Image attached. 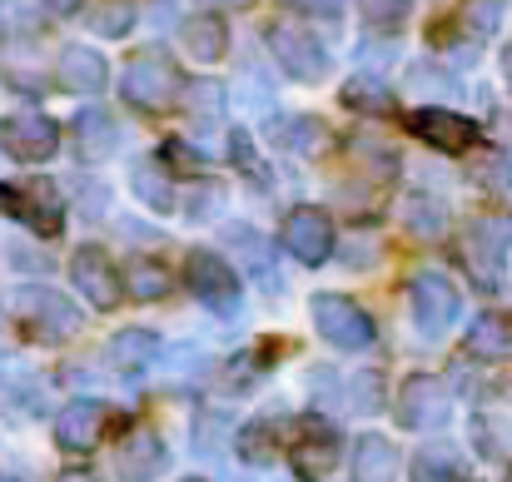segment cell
<instances>
[{"label": "cell", "mask_w": 512, "mask_h": 482, "mask_svg": "<svg viewBox=\"0 0 512 482\" xmlns=\"http://www.w3.org/2000/svg\"><path fill=\"white\" fill-rule=\"evenodd\" d=\"M184 284H189V294H194L209 314H219V319H234V314L244 309L239 274H234V264L219 259L214 249H194V254L184 259Z\"/></svg>", "instance_id": "6da1fadb"}, {"label": "cell", "mask_w": 512, "mask_h": 482, "mask_svg": "<svg viewBox=\"0 0 512 482\" xmlns=\"http://www.w3.org/2000/svg\"><path fill=\"white\" fill-rule=\"evenodd\" d=\"M179 95H184V80H179V70L165 50H140L130 60V70H125V100L130 105L160 115V110L179 105Z\"/></svg>", "instance_id": "7a4b0ae2"}, {"label": "cell", "mask_w": 512, "mask_h": 482, "mask_svg": "<svg viewBox=\"0 0 512 482\" xmlns=\"http://www.w3.org/2000/svg\"><path fill=\"white\" fill-rule=\"evenodd\" d=\"M264 40H269V50H274V60L284 65L289 80L319 85V80L329 75V50L309 35V25H299V20H274V25L264 30Z\"/></svg>", "instance_id": "3957f363"}, {"label": "cell", "mask_w": 512, "mask_h": 482, "mask_svg": "<svg viewBox=\"0 0 512 482\" xmlns=\"http://www.w3.org/2000/svg\"><path fill=\"white\" fill-rule=\"evenodd\" d=\"M408 309H413V323H418V333L433 343V338H443L453 319H458V289H453V279L448 274H438V269H423V274H413V284H408Z\"/></svg>", "instance_id": "277c9868"}, {"label": "cell", "mask_w": 512, "mask_h": 482, "mask_svg": "<svg viewBox=\"0 0 512 482\" xmlns=\"http://www.w3.org/2000/svg\"><path fill=\"white\" fill-rule=\"evenodd\" d=\"M15 314L25 319V328H30L40 343H60V338H70V333L80 328V309H75L65 294L45 289V284H25V289L15 294Z\"/></svg>", "instance_id": "5b68a950"}, {"label": "cell", "mask_w": 512, "mask_h": 482, "mask_svg": "<svg viewBox=\"0 0 512 482\" xmlns=\"http://www.w3.org/2000/svg\"><path fill=\"white\" fill-rule=\"evenodd\" d=\"M0 150L20 164H45L60 150V125L40 110H20L0 120Z\"/></svg>", "instance_id": "8992f818"}, {"label": "cell", "mask_w": 512, "mask_h": 482, "mask_svg": "<svg viewBox=\"0 0 512 482\" xmlns=\"http://www.w3.org/2000/svg\"><path fill=\"white\" fill-rule=\"evenodd\" d=\"M314 328L343 353H363L373 343V319L343 294H314Z\"/></svg>", "instance_id": "52a82bcc"}, {"label": "cell", "mask_w": 512, "mask_h": 482, "mask_svg": "<svg viewBox=\"0 0 512 482\" xmlns=\"http://www.w3.org/2000/svg\"><path fill=\"white\" fill-rule=\"evenodd\" d=\"M453 418V393H448V383L443 378H433V373H413L408 383H403V393H398V423L403 428H443Z\"/></svg>", "instance_id": "ba28073f"}, {"label": "cell", "mask_w": 512, "mask_h": 482, "mask_svg": "<svg viewBox=\"0 0 512 482\" xmlns=\"http://www.w3.org/2000/svg\"><path fill=\"white\" fill-rule=\"evenodd\" d=\"M508 244H512V219H473L468 234H463V264H468V274L493 289Z\"/></svg>", "instance_id": "9c48e42d"}, {"label": "cell", "mask_w": 512, "mask_h": 482, "mask_svg": "<svg viewBox=\"0 0 512 482\" xmlns=\"http://www.w3.org/2000/svg\"><path fill=\"white\" fill-rule=\"evenodd\" d=\"M70 284H75L95 309H115L120 294H125V284H120V274H115V264H110V254H105L100 244H80V249L70 254Z\"/></svg>", "instance_id": "30bf717a"}, {"label": "cell", "mask_w": 512, "mask_h": 482, "mask_svg": "<svg viewBox=\"0 0 512 482\" xmlns=\"http://www.w3.org/2000/svg\"><path fill=\"white\" fill-rule=\"evenodd\" d=\"M284 244H289V254L299 259V264H324L329 254H334V219L324 214V209H314V204H299V209H289V219H284Z\"/></svg>", "instance_id": "8fae6325"}, {"label": "cell", "mask_w": 512, "mask_h": 482, "mask_svg": "<svg viewBox=\"0 0 512 482\" xmlns=\"http://www.w3.org/2000/svg\"><path fill=\"white\" fill-rule=\"evenodd\" d=\"M0 204L10 209V219L30 224L35 234H55L60 229V214H65V204H60V194H55L50 179H30L20 189H0Z\"/></svg>", "instance_id": "7c38bea8"}, {"label": "cell", "mask_w": 512, "mask_h": 482, "mask_svg": "<svg viewBox=\"0 0 512 482\" xmlns=\"http://www.w3.org/2000/svg\"><path fill=\"white\" fill-rule=\"evenodd\" d=\"M105 423H110V408H105V403L75 398V403H65L60 418H55V443H60L65 453H90V448L105 438Z\"/></svg>", "instance_id": "4fadbf2b"}, {"label": "cell", "mask_w": 512, "mask_h": 482, "mask_svg": "<svg viewBox=\"0 0 512 482\" xmlns=\"http://www.w3.org/2000/svg\"><path fill=\"white\" fill-rule=\"evenodd\" d=\"M413 135L428 140L433 150H473L478 145V125L468 115H453V110H413Z\"/></svg>", "instance_id": "5bb4252c"}, {"label": "cell", "mask_w": 512, "mask_h": 482, "mask_svg": "<svg viewBox=\"0 0 512 482\" xmlns=\"http://www.w3.org/2000/svg\"><path fill=\"white\" fill-rule=\"evenodd\" d=\"M179 45H184L189 60H199V65H219V60L229 55V25H224L219 15H184V25H179Z\"/></svg>", "instance_id": "9a60e30c"}, {"label": "cell", "mask_w": 512, "mask_h": 482, "mask_svg": "<svg viewBox=\"0 0 512 482\" xmlns=\"http://www.w3.org/2000/svg\"><path fill=\"white\" fill-rule=\"evenodd\" d=\"M115 473H120V482H155L165 473V443L155 433L125 438L120 453H115Z\"/></svg>", "instance_id": "2e32d148"}, {"label": "cell", "mask_w": 512, "mask_h": 482, "mask_svg": "<svg viewBox=\"0 0 512 482\" xmlns=\"http://www.w3.org/2000/svg\"><path fill=\"white\" fill-rule=\"evenodd\" d=\"M70 135H75V155L85 164H100V160H110L115 155V120L105 115V110H85V115H75V125H70Z\"/></svg>", "instance_id": "e0dca14e"}, {"label": "cell", "mask_w": 512, "mask_h": 482, "mask_svg": "<svg viewBox=\"0 0 512 482\" xmlns=\"http://www.w3.org/2000/svg\"><path fill=\"white\" fill-rule=\"evenodd\" d=\"M155 353H160V333H150V328H125V333L110 338L105 363H110L115 373H145V368L155 363Z\"/></svg>", "instance_id": "ac0fdd59"}, {"label": "cell", "mask_w": 512, "mask_h": 482, "mask_svg": "<svg viewBox=\"0 0 512 482\" xmlns=\"http://www.w3.org/2000/svg\"><path fill=\"white\" fill-rule=\"evenodd\" d=\"M398 478V448L383 433H363L353 443V482H393Z\"/></svg>", "instance_id": "d6986e66"}, {"label": "cell", "mask_w": 512, "mask_h": 482, "mask_svg": "<svg viewBox=\"0 0 512 482\" xmlns=\"http://www.w3.org/2000/svg\"><path fill=\"white\" fill-rule=\"evenodd\" d=\"M105 60L90 50V45H70L65 55H60V85L65 90H75V95H100L105 90Z\"/></svg>", "instance_id": "ffe728a7"}, {"label": "cell", "mask_w": 512, "mask_h": 482, "mask_svg": "<svg viewBox=\"0 0 512 482\" xmlns=\"http://www.w3.org/2000/svg\"><path fill=\"white\" fill-rule=\"evenodd\" d=\"M468 179H473L483 194H493L498 204H512V160L503 150H478V155L468 160Z\"/></svg>", "instance_id": "44dd1931"}, {"label": "cell", "mask_w": 512, "mask_h": 482, "mask_svg": "<svg viewBox=\"0 0 512 482\" xmlns=\"http://www.w3.org/2000/svg\"><path fill=\"white\" fill-rule=\"evenodd\" d=\"M294 468H299V478H309V482L329 478L339 468V438L329 428H314V438H304L294 448Z\"/></svg>", "instance_id": "7402d4cb"}, {"label": "cell", "mask_w": 512, "mask_h": 482, "mask_svg": "<svg viewBox=\"0 0 512 482\" xmlns=\"http://www.w3.org/2000/svg\"><path fill=\"white\" fill-rule=\"evenodd\" d=\"M468 353L473 358H508L512 353V328L498 314H483V319L468 323Z\"/></svg>", "instance_id": "603a6c76"}, {"label": "cell", "mask_w": 512, "mask_h": 482, "mask_svg": "<svg viewBox=\"0 0 512 482\" xmlns=\"http://www.w3.org/2000/svg\"><path fill=\"white\" fill-rule=\"evenodd\" d=\"M458 468H463V458L453 443H423L413 458V482H453Z\"/></svg>", "instance_id": "cb8c5ba5"}, {"label": "cell", "mask_w": 512, "mask_h": 482, "mask_svg": "<svg viewBox=\"0 0 512 482\" xmlns=\"http://www.w3.org/2000/svg\"><path fill=\"white\" fill-rule=\"evenodd\" d=\"M274 135H279L294 155H324V145H329V125L314 120V115H294V120H284Z\"/></svg>", "instance_id": "d4e9b609"}, {"label": "cell", "mask_w": 512, "mask_h": 482, "mask_svg": "<svg viewBox=\"0 0 512 482\" xmlns=\"http://www.w3.org/2000/svg\"><path fill=\"white\" fill-rule=\"evenodd\" d=\"M403 229H408L413 239H438V234L448 229V209H443L438 199H428V194H413V199L403 204Z\"/></svg>", "instance_id": "484cf974"}, {"label": "cell", "mask_w": 512, "mask_h": 482, "mask_svg": "<svg viewBox=\"0 0 512 482\" xmlns=\"http://www.w3.org/2000/svg\"><path fill=\"white\" fill-rule=\"evenodd\" d=\"M339 100L348 110H358V115H383V110H388V85H383L378 75H353V80L343 85Z\"/></svg>", "instance_id": "4316f807"}, {"label": "cell", "mask_w": 512, "mask_h": 482, "mask_svg": "<svg viewBox=\"0 0 512 482\" xmlns=\"http://www.w3.org/2000/svg\"><path fill=\"white\" fill-rule=\"evenodd\" d=\"M130 184H135V194L150 204V209H174V184H170V174L160 169V164H135V174H130Z\"/></svg>", "instance_id": "83f0119b"}, {"label": "cell", "mask_w": 512, "mask_h": 482, "mask_svg": "<svg viewBox=\"0 0 512 482\" xmlns=\"http://www.w3.org/2000/svg\"><path fill=\"white\" fill-rule=\"evenodd\" d=\"M40 0H0V35H30L40 30Z\"/></svg>", "instance_id": "f1b7e54d"}, {"label": "cell", "mask_w": 512, "mask_h": 482, "mask_svg": "<svg viewBox=\"0 0 512 482\" xmlns=\"http://www.w3.org/2000/svg\"><path fill=\"white\" fill-rule=\"evenodd\" d=\"M408 10H413V0H358V15H363L373 30H393V25H403Z\"/></svg>", "instance_id": "f546056e"}, {"label": "cell", "mask_w": 512, "mask_h": 482, "mask_svg": "<svg viewBox=\"0 0 512 482\" xmlns=\"http://www.w3.org/2000/svg\"><path fill=\"white\" fill-rule=\"evenodd\" d=\"M343 398H348V408H358V413H373V408L383 403L378 373H353V378H348V388H343Z\"/></svg>", "instance_id": "4dcf8cb0"}, {"label": "cell", "mask_w": 512, "mask_h": 482, "mask_svg": "<svg viewBox=\"0 0 512 482\" xmlns=\"http://www.w3.org/2000/svg\"><path fill=\"white\" fill-rule=\"evenodd\" d=\"M130 25H135V10H130L125 0H110V5H100V10H95V30H100V35H110V40L130 35Z\"/></svg>", "instance_id": "1f68e13d"}, {"label": "cell", "mask_w": 512, "mask_h": 482, "mask_svg": "<svg viewBox=\"0 0 512 482\" xmlns=\"http://www.w3.org/2000/svg\"><path fill=\"white\" fill-rule=\"evenodd\" d=\"M130 289H135V299H165L170 294V279L155 264H135L130 269Z\"/></svg>", "instance_id": "d6a6232c"}, {"label": "cell", "mask_w": 512, "mask_h": 482, "mask_svg": "<svg viewBox=\"0 0 512 482\" xmlns=\"http://www.w3.org/2000/svg\"><path fill=\"white\" fill-rule=\"evenodd\" d=\"M269 453H274V433H269V423H249V428L239 433V458H249V463H269Z\"/></svg>", "instance_id": "836d02e7"}, {"label": "cell", "mask_w": 512, "mask_h": 482, "mask_svg": "<svg viewBox=\"0 0 512 482\" xmlns=\"http://www.w3.org/2000/svg\"><path fill=\"white\" fill-rule=\"evenodd\" d=\"M503 10H508V0H468L463 20H468L478 35H493V30H498V20H503Z\"/></svg>", "instance_id": "e575fe53"}, {"label": "cell", "mask_w": 512, "mask_h": 482, "mask_svg": "<svg viewBox=\"0 0 512 482\" xmlns=\"http://www.w3.org/2000/svg\"><path fill=\"white\" fill-rule=\"evenodd\" d=\"M284 5L299 10V15H309V20H314V15H319V20H334L343 10V0H284Z\"/></svg>", "instance_id": "d590c367"}, {"label": "cell", "mask_w": 512, "mask_h": 482, "mask_svg": "<svg viewBox=\"0 0 512 482\" xmlns=\"http://www.w3.org/2000/svg\"><path fill=\"white\" fill-rule=\"evenodd\" d=\"M189 95H194V110L199 115H214L219 110V85H189Z\"/></svg>", "instance_id": "8d00e7d4"}, {"label": "cell", "mask_w": 512, "mask_h": 482, "mask_svg": "<svg viewBox=\"0 0 512 482\" xmlns=\"http://www.w3.org/2000/svg\"><path fill=\"white\" fill-rule=\"evenodd\" d=\"M45 5H50V10H60V15H70V10H75L80 0H45Z\"/></svg>", "instance_id": "74e56055"}, {"label": "cell", "mask_w": 512, "mask_h": 482, "mask_svg": "<svg viewBox=\"0 0 512 482\" xmlns=\"http://www.w3.org/2000/svg\"><path fill=\"white\" fill-rule=\"evenodd\" d=\"M209 5H224V10H244L249 0H209Z\"/></svg>", "instance_id": "f35d334b"}, {"label": "cell", "mask_w": 512, "mask_h": 482, "mask_svg": "<svg viewBox=\"0 0 512 482\" xmlns=\"http://www.w3.org/2000/svg\"><path fill=\"white\" fill-rule=\"evenodd\" d=\"M503 75H508V85H512V45L503 50Z\"/></svg>", "instance_id": "ab89813d"}, {"label": "cell", "mask_w": 512, "mask_h": 482, "mask_svg": "<svg viewBox=\"0 0 512 482\" xmlns=\"http://www.w3.org/2000/svg\"><path fill=\"white\" fill-rule=\"evenodd\" d=\"M5 348H10V343H5V323H0V353H5Z\"/></svg>", "instance_id": "60d3db41"}, {"label": "cell", "mask_w": 512, "mask_h": 482, "mask_svg": "<svg viewBox=\"0 0 512 482\" xmlns=\"http://www.w3.org/2000/svg\"><path fill=\"white\" fill-rule=\"evenodd\" d=\"M65 482H95V478H85V473H75V478H65Z\"/></svg>", "instance_id": "b9f144b4"}, {"label": "cell", "mask_w": 512, "mask_h": 482, "mask_svg": "<svg viewBox=\"0 0 512 482\" xmlns=\"http://www.w3.org/2000/svg\"><path fill=\"white\" fill-rule=\"evenodd\" d=\"M0 482H20V478H10V473H0Z\"/></svg>", "instance_id": "7bdbcfd3"}, {"label": "cell", "mask_w": 512, "mask_h": 482, "mask_svg": "<svg viewBox=\"0 0 512 482\" xmlns=\"http://www.w3.org/2000/svg\"><path fill=\"white\" fill-rule=\"evenodd\" d=\"M184 482H204V478H184Z\"/></svg>", "instance_id": "ee69618b"}, {"label": "cell", "mask_w": 512, "mask_h": 482, "mask_svg": "<svg viewBox=\"0 0 512 482\" xmlns=\"http://www.w3.org/2000/svg\"><path fill=\"white\" fill-rule=\"evenodd\" d=\"M503 482H512V468H508V478H503Z\"/></svg>", "instance_id": "f6af8a7d"}]
</instances>
